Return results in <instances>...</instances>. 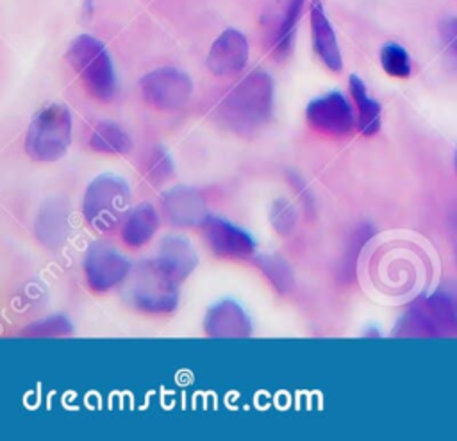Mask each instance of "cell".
<instances>
[{
	"mask_svg": "<svg viewBox=\"0 0 457 441\" xmlns=\"http://www.w3.org/2000/svg\"><path fill=\"white\" fill-rule=\"evenodd\" d=\"M273 111V79L264 70H252L218 104L216 120L239 136L259 132Z\"/></svg>",
	"mask_w": 457,
	"mask_h": 441,
	"instance_id": "obj_1",
	"label": "cell"
},
{
	"mask_svg": "<svg viewBox=\"0 0 457 441\" xmlns=\"http://www.w3.org/2000/svg\"><path fill=\"white\" fill-rule=\"evenodd\" d=\"M127 300L146 312H170L179 302V282L159 264L141 261L130 268L125 280Z\"/></svg>",
	"mask_w": 457,
	"mask_h": 441,
	"instance_id": "obj_2",
	"label": "cell"
},
{
	"mask_svg": "<svg viewBox=\"0 0 457 441\" xmlns=\"http://www.w3.org/2000/svg\"><path fill=\"white\" fill-rule=\"evenodd\" d=\"M66 59L79 73L84 87L102 102L116 93V75L112 61L102 41L89 34L77 36L66 52Z\"/></svg>",
	"mask_w": 457,
	"mask_h": 441,
	"instance_id": "obj_3",
	"label": "cell"
},
{
	"mask_svg": "<svg viewBox=\"0 0 457 441\" xmlns=\"http://www.w3.org/2000/svg\"><path fill=\"white\" fill-rule=\"evenodd\" d=\"M71 141V116L66 105L48 104L41 107L29 129L25 137V150L34 161L52 162L61 159Z\"/></svg>",
	"mask_w": 457,
	"mask_h": 441,
	"instance_id": "obj_4",
	"label": "cell"
},
{
	"mask_svg": "<svg viewBox=\"0 0 457 441\" xmlns=\"http://www.w3.org/2000/svg\"><path fill=\"white\" fill-rule=\"evenodd\" d=\"M398 337H457V309L443 293L416 300L400 318Z\"/></svg>",
	"mask_w": 457,
	"mask_h": 441,
	"instance_id": "obj_5",
	"label": "cell"
},
{
	"mask_svg": "<svg viewBox=\"0 0 457 441\" xmlns=\"http://www.w3.org/2000/svg\"><path fill=\"white\" fill-rule=\"evenodd\" d=\"M130 187L120 177L104 173L95 177L84 193V216L100 232L116 229L127 214Z\"/></svg>",
	"mask_w": 457,
	"mask_h": 441,
	"instance_id": "obj_6",
	"label": "cell"
},
{
	"mask_svg": "<svg viewBox=\"0 0 457 441\" xmlns=\"http://www.w3.org/2000/svg\"><path fill=\"white\" fill-rule=\"evenodd\" d=\"M139 89L150 105L157 109H177L189 100L193 93V80L179 68L162 66L143 75Z\"/></svg>",
	"mask_w": 457,
	"mask_h": 441,
	"instance_id": "obj_7",
	"label": "cell"
},
{
	"mask_svg": "<svg viewBox=\"0 0 457 441\" xmlns=\"http://www.w3.org/2000/svg\"><path fill=\"white\" fill-rule=\"evenodd\" d=\"M303 0H271L261 18L266 46L273 55H287L293 46L295 27L302 12Z\"/></svg>",
	"mask_w": 457,
	"mask_h": 441,
	"instance_id": "obj_8",
	"label": "cell"
},
{
	"mask_svg": "<svg viewBox=\"0 0 457 441\" xmlns=\"http://www.w3.org/2000/svg\"><path fill=\"white\" fill-rule=\"evenodd\" d=\"M305 116L314 130L334 137L350 134L355 123L353 111L339 91H330L311 100L305 109Z\"/></svg>",
	"mask_w": 457,
	"mask_h": 441,
	"instance_id": "obj_9",
	"label": "cell"
},
{
	"mask_svg": "<svg viewBox=\"0 0 457 441\" xmlns=\"http://www.w3.org/2000/svg\"><path fill=\"white\" fill-rule=\"evenodd\" d=\"M84 271L93 291H107L127 279L130 264L116 248L95 243L86 252Z\"/></svg>",
	"mask_w": 457,
	"mask_h": 441,
	"instance_id": "obj_10",
	"label": "cell"
},
{
	"mask_svg": "<svg viewBox=\"0 0 457 441\" xmlns=\"http://www.w3.org/2000/svg\"><path fill=\"white\" fill-rule=\"evenodd\" d=\"M202 232L209 248L227 259H246L255 252L253 237L225 218L209 214L202 223Z\"/></svg>",
	"mask_w": 457,
	"mask_h": 441,
	"instance_id": "obj_11",
	"label": "cell"
},
{
	"mask_svg": "<svg viewBox=\"0 0 457 441\" xmlns=\"http://www.w3.org/2000/svg\"><path fill=\"white\" fill-rule=\"evenodd\" d=\"M248 61V41L236 29L223 30L212 43L207 55V68L218 77L239 73Z\"/></svg>",
	"mask_w": 457,
	"mask_h": 441,
	"instance_id": "obj_12",
	"label": "cell"
},
{
	"mask_svg": "<svg viewBox=\"0 0 457 441\" xmlns=\"http://www.w3.org/2000/svg\"><path fill=\"white\" fill-rule=\"evenodd\" d=\"M162 211L170 223L177 227L202 225L207 214V205L200 191L189 186H177L162 195Z\"/></svg>",
	"mask_w": 457,
	"mask_h": 441,
	"instance_id": "obj_13",
	"label": "cell"
},
{
	"mask_svg": "<svg viewBox=\"0 0 457 441\" xmlns=\"http://www.w3.org/2000/svg\"><path fill=\"white\" fill-rule=\"evenodd\" d=\"M204 330L209 337H250L252 321L237 302L220 300L209 307L204 318Z\"/></svg>",
	"mask_w": 457,
	"mask_h": 441,
	"instance_id": "obj_14",
	"label": "cell"
},
{
	"mask_svg": "<svg viewBox=\"0 0 457 441\" xmlns=\"http://www.w3.org/2000/svg\"><path fill=\"white\" fill-rule=\"evenodd\" d=\"M157 261L177 282H182L196 268L198 255L189 239L173 234L161 241Z\"/></svg>",
	"mask_w": 457,
	"mask_h": 441,
	"instance_id": "obj_15",
	"label": "cell"
},
{
	"mask_svg": "<svg viewBox=\"0 0 457 441\" xmlns=\"http://www.w3.org/2000/svg\"><path fill=\"white\" fill-rule=\"evenodd\" d=\"M311 29H312L314 48H316L320 59L332 71H339L341 66H343L341 52H339V46H337L334 29H332L320 0H316L311 7Z\"/></svg>",
	"mask_w": 457,
	"mask_h": 441,
	"instance_id": "obj_16",
	"label": "cell"
},
{
	"mask_svg": "<svg viewBox=\"0 0 457 441\" xmlns=\"http://www.w3.org/2000/svg\"><path fill=\"white\" fill-rule=\"evenodd\" d=\"M159 227V216L152 204H137L125 218L121 227V237L129 246L146 245Z\"/></svg>",
	"mask_w": 457,
	"mask_h": 441,
	"instance_id": "obj_17",
	"label": "cell"
},
{
	"mask_svg": "<svg viewBox=\"0 0 457 441\" xmlns=\"http://www.w3.org/2000/svg\"><path fill=\"white\" fill-rule=\"evenodd\" d=\"M348 86H350V93H352L353 102L359 111V120H357L359 130L364 136H373L380 129V105L377 100H373L368 95L366 84L362 82V79L359 75L352 73Z\"/></svg>",
	"mask_w": 457,
	"mask_h": 441,
	"instance_id": "obj_18",
	"label": "cell"
},
{
	"mask_svg": "<svg viewBox=\"0 0 457 441\" xmlns=\"http://www.w3.org/2000/svg\"><path fill=\"white\" fill-rule=\"evenodd\" d=\"M89 146L100 154L123 155L132 148V139L118 123L100 121L91 132Z\"/></svg>",
	"mask_w": 457,
	"mask_h": 441,
	"instance_id": "obj_19",
	"label": "cell"
},
{
	"mask_svg": "<svg viewBox=\"0 0 457 441\" xmlns=\"http://www.w3.org/2000/svg\"><path fill=\"white\" fill-rule=\"evenodd\" d=\"M253 262L280 295H286L293 289L295 273L286 259L275 254H259L253 257Z\"/></svg>",
	"mask_w": 457,
	"mask_h": 441,
	"instance_id": "obj_20",
	"label": "cell"
},
{
	"mask_svg": "<svg viewBox=\"0 0 457 441\" xmlns=\"http://www.w3.org/2000/svg\"><path fill=\"white\" fill-rule=\"evenodd\" d=\"M37 236L39 239L48 246H57L68 232V216L59 204H52L45 209H41L37 223Z\"/></svg>",
	"mask_w": 457,
	"mask_h": 441,
	"instance_id": "obj_21",
	"label": "cell"
},
{
	"mask_svg": "<svg viewBox=\"0 0 457 441\" xmlns=\"http://www.w3.org/2000/svg\"><path fill=\"white\" fill-rule=\"evenodd\" d=\"M380 62L386 73L396 79H405L411 75V59L407 50L398 43H387L380 50Z\"/></svg>",
	"mask_w": 457,
	"mask_h": 441,
	"instance_id": "obj_22",
	"label": "cell"
},
{
	"mask_svg": "<svg viewBox=\"0 0 457 441\" xmlns=\"http://www.w3.org/2000/svg\"><path fill=\"white\" fill-rule=\"evenodd\" d=\"M27 336L32 337H55V336H70L73 334V325L68 318L55 314L48 316L45 320L34 321L30 327L25 329Z\"/></svg>",
	"mask_w": 457,
	"mask_h": 441,
	"instance_id": "obj_23",
	"label": "cell"
},
{
	"mask_svg": "<svg viewBox=\"0 0 457 441\" xmlns=\"http://www.w3.org/2000/svg\"><path fill=\"white\" fill-rule=\"evenodd\" d=\"M296 218H298L296 207H295L287 198H277V200L271 204L270 220H271V225L275 227V230H277L278 234L287 236V234L295 229Z\"/></svg>",
	"mask_w": 457,
	"mask_h": 441,
	"instance_id": "obj_24",
	"label": "cell"
},
{
	"mask_svg": "<svg viewBox=\"0 0 457 441\" xmlns=\"http://www.w3.org/2000/svg\"><path fill=\"white\" fill-rule=\"evenodd\" d=\"M145 175L152 184H161L173 175V161L164 148L157 146L152 150L145 166Z\"/></svg>",
	"mask_w": 457,
	"mask_h": 441,
	"instance_id": "obj_25",
	"label": "cell"
},
{
	"mask_svg": "<svg viewBox=\"0 0 457 441\" xmlns=\"http://www.w3.org/2000/svg\"><path fill=\"white\" fill-rule=\"evenodd\" d=\"M443 50L452 64L457 66V16H448L439 25Z\"/></svg>",
	"mask_w": 457,
	"mask_h": 441,
	"instance_id": "obj_26",
	"label": "cell"
},
{
	"mask_svg": "<svg viewBox=\"0 0 457 441\" xmlns=\"http://www.w3.org/2000/svg\"><path fill=\"white\" fill-rule=\"evenodd\" d=\"M82 7H84V14L91 16V12H93V0H82Z\"/></svg>",
	"mask_w": 457,
	"mask_h": 441,
	"instance_id": "obj_27",
	"label": "cell"
},
{
	"mask_svg": "<svg viewBox=\"0 0 457 441\" xmlns=\"http://www.w3.org/2000/svg\"><path fill=\"white\" fill-rule=\"evenodd\" d=\"M455 170H457V150H455Z\"/></svg>",
	"mask_w": 457,
	"mask_h": 441,
	"instance_id": "obj_28",
	"label": "cell"
}]
</instances>
